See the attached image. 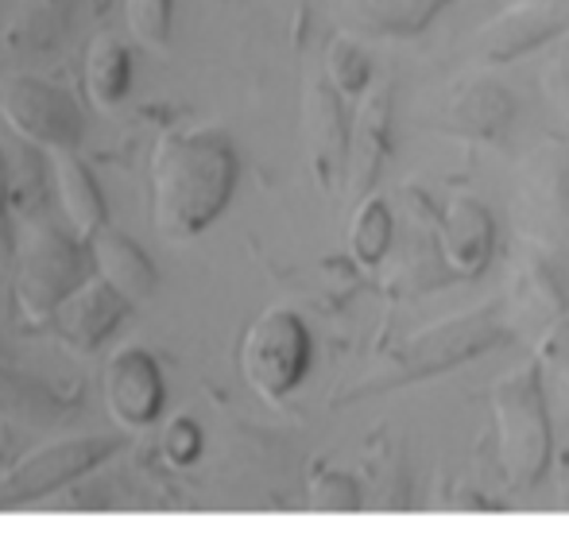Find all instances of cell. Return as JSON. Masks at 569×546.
<instances>
[{
  "mask_svg": "<svg viewBox=\"0 0 569 546\" xmlns=\"http://www.w3.org/2000/svg\"><path fill=\"white\" fill-rule=\"evenodd\" d=\"M326 82L341 93V98H352L357 101L360 93L372 86V62H368L365 47L345 31V36H333L326 43Z\"/></svg>",
  "mask_w": 569,
  "mask_h": 546,
  "instance_id": "22",
  "label": "cell"
},
{
  "mask_svg": "<svg viewBox=\"0 0 569 546\" xmlns=\"http://www.w3.org/2000/svg\"><path fill=\"white\" fill-rule=\"evenodd\" d=\"M511 112L516 106L503 86L488 82V78H469V82H457L446 98L442 132L465 136V140H496L511 125Z\"/></svg>",
  "mask_w": 569,
  "mask_h": 546,
  "instance_id": "17",
  "label": "cell"
},
{
  "mask_svg": "<svg viewBox=\"0 0 569 546\" xmlns=\"http://www.w3.org/2000/svg\"><path fill=\"white\" fill-rule=\"evenodd\" d=\"M132 310V302L117 291L109 279L86 276L59 307L51 310V329L78 353H93L117 334V326L124 322V315Z\"/></svg>",
  "mask_w": 569,
  "mask_h": 546,
  "instance_id": "10",
  "label": "cell"
},
{
  "mask_svg": "<svg viewBox=\"0 0 569 546\" xmlns=\"http://www.w3.org/2000/svg\"><path fill=\"white\" fill-rule=\"evenodd\" d=\"M54 195H59V206L67 214L70 229L78 237H90L98 232L101 225H109V206H106V195H101L98 179H93L90 167L78 159V151H59L54 156Z\"/></svg>",
  "mask_w": 569,
  "mask_h": 546,
  "instance_id": "18",
  "label": "cell"
},
{
  "mask_svg": "<svg viewBox=\"0 0 569 546\" xmlns=\"http://www.w3.org/2000/svg\"><path fill=\"white\" fill-rule=\"evenodd\" d=\"M569 28V0H519L488 28L477 31V51L485 62H511L542 43H555Z\"/></svg>",
  "mask_w": 569,
  "mask_h": 546,
  "instance_id": "11",
  "label": "cell"
},
{
  "mask_svg": "<svg viewBox=\"0 0 569 546\" xmlns=\"http://www.w3.org/2000/svg\"><path fill=\"white\" fill-rule=\"evenodd\" d=\"M539 373H542V384L558 391V399H569V318L555 322L542 337V349H539Z\"/></svg>",
  "mask_w": 569,
  "mask_h": 546,
  "instance_id": "24",
  "label": "cell"
},
{
  "mask_svg": "<svg viewBox=\"0 0 569 546\" xmlns=\"http://www.w3.org/2000/svg\"><path fill=\"white\" fill-rule=\"evenodd\" d=\"M8 202H12V163H8V151L0 143V218L8 214Z\"/></svg>",
  "mask_w": 569,
  "mask_h": 546,
  "instance_id": "28",
  "label": "cell"
},
{
  "mask_svg": "<svg viewBox=\"0 0 569 546\" xmlns=\"http://www.w3.org/2000/svg\"><path fill=\"white\" fill-rule=\"evenodd\" d=\"M508 337V326L500 322L496 310H469L461 318H450V322H438L422 334L407 337L403 349L391 353L388 373L380 376L376 388H396V384H411V380H427V376H438L453 365H465L477 353H488Z\"/></svg>",
  "mask_w": 569,
  "mask_h": 546,
  "instance_id": "6",
  "label": "cell"
},
{
  "mask_svg": "<svg viewBox=\"0 0 569 546\" xmlns=\"http://www.w3.org/2000/svg\"><path fill=\"white\" fill-rule=\"evenodd\" d=\"M120 446H124V438H67L20 457L0 477V508L43 500V496L74 485L78 477L101 469L109 457H117Z\"/></svg>",
  "mask_w": 569,
  "mask_h": 546,
  "instance_id": "7",
  "label": "cell"
},
{
  "mask_svg": "<svg viewBox=\"0 0 569 546\" xmlns=\"http://www.w3.org/2000/svg\"><path fill=\"white\" fill-rule=\"evenodd\" d=\"M90 245V260L98 268L101 279L117 287L128 302H148L159 291V268L151 264V256L143 252V245L128 232L113 229V225H101L98 232L86 237Z\"/></svg>",
  "mask_w": 569,
  "mask_h": 546,
  "instance_id": "14",
  "label": "cell"
},
{
  "mask_svg": "<svg viewBox=\"0 0 569 546\" xmlns=\"http://www.w3.org/2000/svg\"><path fill=\"white\" fill-rule=\"evenodd\" d=\"M310 508L315 512H357L360 508V485L357 477L338 469H326L310 485Z\"/></svg>",
  "mask_w": 569,
  "mask_h": 546,
  "instance_id": "25",
  "label": "cell"
},
{
  "mask_svg": "<svg viewBox=\"0 0 569 546\" xmlns=\"http://www.w3.org/2000/svg\"><path fill=\"white\" fill-rule=\"evenodd\" d=\"M124 23L143 47L163 51L171 43L174 0H124Z\"/></svg>",
  "mask_w": 569,
  "mask_h": 546,
  "instance_id": "23",
  "label": "cell"
},
{
  "mask_svg": "<svg viewBox=\"0 0 569 546\" xmlns=\"http://www.w3.org/2000/svg\"><path fill=\"white\" fill-rule=\"evenodd\" d=\"M167 404L163 368L140 345H124L106 365V407L120 430H148Z\"/></svg>",
  "mask_w": 569,
  "mask_h": 546,
  "instance_id": "9",
  "label": "cell"
},
{
  "mask_svg": "<svg viewBox=\"0 0 569 546\" xmlns=\"http://www.w3.org/2000/svg\"><path fill=\"white\" fill-rule=\"evenodd\" d=\"M74 8L78 0H23L8 20L0 43L12 59H31V54L51 51L74 20Z\"/></svg>",
  "mask_w": 569,
  "mask_h": 546,
  "instance_id": "19",
  "label": "cell"
},
{
  "mask_svg": "<svg viewBox=\"0 0 569 546\" xmlns=\"http://www.w3.org/2000/svg\"><path fill=\"white\" fill-rule=\"evenodd\" d=\"M396 240V218H391L388 202L376 195H365V202L357 206L349 225V252L360 268H380L383 256L391 252Z\"/></svg>",
  "mask_w": 569,
  "mask_h": 546,
  "instance_id": "21",
  "label": "cell"
},
{
  "mask_svg": "<svg viewBox=\"0 0 569 546\" xmlns=\"http://www.w3.org/2000/svg\"><path fill=\"white\" fill-rule=\"evenodd\" d=\"M519 214L523 232L550 252L569 248V151L542 143L519 171Z\"/></svg>",
  "mask_w": 569,
  "mask_h": 546,
  "instance_id": "8",
  "label": "cell"
},
{
  "mask_svg": "<svg viewBox=\"0 0 569 546\" xmlns=\"http://www.w3.org/2000/svg\"><path fill=\"white\" fill-rule=\"evenodd\" d=\"M93 271L90 245L74 229L54 221H31L20 240L16 260V302L28 322L43 326L51 310Z\"/></svg>",
  "mask_w": 569,
  "mask_h": 546,
  "instance_id": "3",
  "label": "cell"
},
{
  "mask_svg": "<svg viewBox=\"0 0 569 546\" xmlns=\"http://www.w3.org/2000/svg\"><path fill=\"white\" fill-rule=\"evenodd\" d=\"M450 0H330L333 16L349 36L407 39L430 28Z\"/></svg>",
  "mask_w": 569,
  "mask_h": 546,
  "instance_id": "15",
  "label": "cell"
},
{
  "mask_svg": "<svg viewBox=\"0 0 569 546\" xmlns=\"http://www.w3.org/2000/svg\"><path fill=\"white\" fill-rule=\"evenodd\" d=\"M542 86H547V93H555V98H569V28L555 39V47H550Z\"/></svg>",
  "mask_w": 569,
  "mask_h": 546,
  "instance_id": "27",
  "label": "cell"
},
{
  "mask_svg": "<svg viewBox=\"0 0 569 546\" xmlns=\"http://www.w3.org/2000/svg\"><path fill=\"white\" fill-rule=\"evenodd\" d=\"M315 341L310 329L295 310L271 307L248 326L244 345H240V368L252 391L268 404H283L310 373Z\"/></svg>",
  "mask_w": 569,
  "mask_h": 546,
  "instance_id": "5",
  "label": "cell"
},
{
  "mask_svg": "<svg viewBox=\"0 0 569 546\" xmlns=\"http://www.w3.org/2000/svg\"><path fill=\"white\" fill-rule=\"evenodd\" d=\"M500 427V469L511 488H535L550 465V411L539 360L500 376L492 388Z\"/></svg>",
  "mask_w": 569,
  "mask_h": 546,
  "instance_id": "2",
  "label": "cell"
},
{
  "mask_svg": "<svg viewBox=\"0 0 569 546\" xmlns=\"http://www.w3.org/2000/svg\"><path fill=\"white\" fill-rule=\"evenodd\" d=\"M492 240H496V225L485 202L469 195H457L442 214V232H438V248H442L446 264L457 276L472 279L488 268L492 260Z\"/></svg>",
  "mask_w": 569,
  "mask_h": 546,
  "instance_id": "16",
  "label": "cell"
},
{
  "mask_svg": "<svg viewBox=\"0 0 569 546\" xmlns=\"http://www.w3.org/2000/svg\"><path fill=\"white\" fill-rule=\"evenodd\" d=\"M341 93L322 75L307 82L302 125H307V151L315 179L322 190H338L345 182V151H349V125H345Z\"/></svg>",
  "mask_w": 569,
  "mask_h": 546,
  "instance_id": "13",
  "label": "cell"
},
{
  "mask_svg": "<svg viewBox=\"0 0 569 546\" xmlns=\"http://www.w3.org/2000/svg\"><path fill=\"white\" fill-rule=\"evenodd\" d=\"M391 148V82L368 86L357 98V117L349 125V151H345V187L357 198L372 195L380 167Z\"/></svg>",
  "mask_w": 569,
  "mask_h": 546,
  "instance_id": "12",
  "label": "cell"
},
{
  "mask_svg": "<svg viewBox=\"0 0 569 546\" xmlns=\"http://www.w3.org/2000/svg\"><path fill=\"white\" fill-rule=\"evenodd\" d=\"M86 93L101 112L120 109L132 93V51L117 36H98L86 51Z\"/></svg>",
  "mask_w": 569,
  "mask_h": 546,
  "instance_id": "20",
  "label": "cell"
},
{
  "mask_svg": "<svg viewBox=\"0 0 569 546\" xmlns=\"http://www.w3.org/2000/svg\"><path fill=\"white\" fill-rule=\"evenodd\" d=\"M240 156L221 128H171L151 148V218L167 240H194L229 210Z\"/></svg>",
  "mask_w": 569,
  "mask_h": 546,
  "instance_id": "1",
  "label": "cell"
},
{
  "mask_svg": "<svg viewBox=\"0 0 569 546\" xmlns=\"http://www.w3.org/2000/svg\"><path fill=\"white\" fill-rule=\"evenodd\" d=\"M163 454H167V461H174V465L194 461V457L202 454V430H198V423L187 419V415L171 419V427L163 430Z\"/></svg>",
  "mask_w": 569,
  "mask_h": 546,
  "instance_id": "26",
  "label": "cell"
},
{
  "mask_svg": "<svg viewBox=\"0 0 569 546\" xmlns=\"http://www.w3.org/2000/svg\"><path fill=\"white\" fill-rule=\"evenodd\" d=\"M0 117L23 143L51 151V156L78 151L86 136V112L74 93L23 67L0 78Z\"/></svg>",
  "mask_w": 569,
  "mask_h": 546,
  "instance_id": "4",
  "label": "cell"
}]
</instances>
